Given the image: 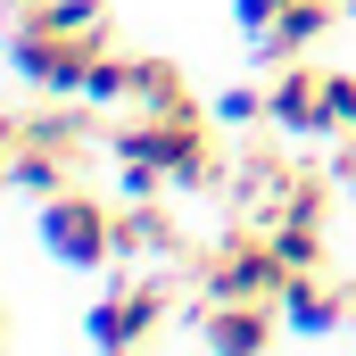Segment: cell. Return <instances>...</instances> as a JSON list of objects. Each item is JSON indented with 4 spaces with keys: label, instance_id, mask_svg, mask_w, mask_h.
Masks as SVG:
<instances>
[{
    "label": "cell",
    "instance_id": "1",
    "mask_svg": "<svg viewBox=\"0 0 356 356\" xmlns=\"http://www.w3.org/2000/svg\"><path fill=\"white\" fill-rule=\"evenodd\" d=\"M224 116H199V108H133L108 124V149L124 175H158L166 191H224L232 182V149L216 133Z\"/></svg>",
    "mask_w": 356,
    "mask_h": 356
},
{
    "label": "cell",
    "instance_id": "2",
    "mask_svg": "<svg viewBox=\"0 0 356 356\" xmlns=\"http://www.w3.org/2000/svg\"><path fill=\"white\" fill-rule=\"evenodd\" d=\"M182 282L199 298H282L290 290V257H282V241H273L257 216H241L224 241L182 249Z\"/></svg>",
    "mask_w": 356,
    "mask_h": 356
},
{
    "label": "cell",
    "instance_id": "3",
    "mask_svg": "<svg viewBox=\"0 0 356 356\" xmlns=\"http://www.w3.org/2000/svg\"><path fill=\"white\" fill-rule=\"evenodd\" d=\"M266 124L298 133V141H340L356 133V75L323 67V58H282L266 83Z\"/></svg>",
    "mask_w": 356,
    "mask_h": 356
},
{
    "label": "cell",
    "instance_id": "4",
    "mask_svg": "<svg viewBox=\"0 0 356 356\" xmlns=\"http://www.w3.org/2000/svg\"><path fill=\"white\" fill-rule=\"evenodd\" d=\"M99 50H108V33L58 25V17H42V8H8V58H17V75L33 91H75V99H83Z\"/></svg>",
    "mask_w": 356,
    "mask_h": 356
},
{
    "label": "cell",
    "instance_id": "5",
    "mask_svg": "<svg viewBox=\"0 0 356 356\" xmlns=\"http://www.w3.org/2000/svg\"><path fill=\"white\" fill-rule=\"evenodd\" d=\"M42 241H50L58 266H116V257H124V249H116V207H108L99 191H83V175L42 199Z\"/></svg>",
    "mask_w": 356,
    "mask_h": 356
},
{
    "label": "cell",
    "instance_id": "6",
    "mask_svg": "<svg viewBox=\"0 0 356 356\" xmlns=\"http://www.w3.org/2000/svg\"><path fill=\"white\" fill-rule=\"evenodd\" d=\"M273 340H290L282 298H199V307H191V348H216V356H266Z\"/></svg>",
    "mask_w": 356,
    "mask_h": 356
},
{
    "label": "cell",
    "instance_id": "7",
    "mask_svg": "<svg viewBox=\"0 0 356 356\" xmlns=\"http://www.w3.org/2000/svg\"><path fill=\"white\" fill-rule=\"evenodd\" d=\"M166 307H175V282H116L83 315V340L91 348H149L166 332Z\"/></svg>",
    "mask_w": 356,
    "mask_h": 356
},
{
    "label": "cell",
    "instance_id": "8",
    "mask_svg": "<svg viewBox=\"0 0 356 356\" xmlns=\"http://www.w3.org/2000/svg\"><path fill=\"white\" fill-rule=\"evenodd\" d=\"M348 307H356V290L332 266H298L290 290H282V323H290V340H340V332H348Z\"/></svg>",
    "mask_w": 356,
    "mask_h": 356
},
{
    "label": "cell",
    "instance_id": "9",
    "mask_svg": "<svg viewBox=\"0 0 356 356\" xmlns=\"http://www.w3.org/2000/svg\"><path fill=\"white\" fill-rule=\"evenodd\" d=\"M116 249H124V257H166V266H182L191 232L175 224L166 191H149V199H124V207H116Z\"/></svg>",
    "mask_w": 356,
    "mask_h": 356
},
{
    "label": "cell",
    "instance_id": "10",
    "mask_svg": "<svg viewBox=\"0 0 356 356\" xmlns=\"http://www.w3.org/2000/svg\"><path fill=\"white\" fill-rule=\"evenodd\" d=\"M340 17H348V0H290L266 33H257V58H266V67H282V58H307V50H315V42L340 25Z\"/></svg>",
    "mask_w": 356,
    "mask_h": 356
},
{
    "label": "cell",
    "instance_id": "11",
    "mask_svg": "<svg viewBox=\"0 0 356 356\" xmlns=\"http://www.w3.org/2000/svg\"><path fill=\"white\" fill-rule=\"evenodd\" d=\"M133 108H199V91H191V75H182L175 58H141L133 67Z\"/></svg>",
    "mask_w": 356,
    "mask_h": 356
},
{
    "label": "cell",
    "instance_id": "12",
    "mask_svg": "<svg viewBox=\"0 0 356 356\" xmlns=\"http://www.w3.org/2000/svg\"><path fill=\"white\" fill-rule=\"evenodd\" d=\"M8 182H17L25 199H50V191L75 182V166H58V158H42V149H8Z\"/></svg>",
    "mask_w": 356,
    "mask_h": 356
},
{
    "label": "cell",
    "instance_id": "13",
    "mask_svg": "<svg viewBox=\"0 0 356 356\" xmlns=\"http://www.w3.org/2000/svg\"><path fill=\"white\" fill-rule=\"evenodd\" d=\"M266 232L282 241L290 273H298V266H323V232H332V224H266Z\"/></svg>",
    "mask_w": 356,
    "mask_h": 356
},
{
    "label": "cell",
    "instance_id": "14",
    "mask_svg": "<svg viewBox=\"0 0 356 356\" xmlns=\"http://www.w3.org/2000/svg\"><path fill=\"white\" fill-rule=\"evenodd\" d=\"M216 116H224V124H266V91H224V99H216Z\"/></svg>",
    "mask_w": 356,
    "mask_h": 356
},
{
    "label": "cell",
    "instance_id": "15",
    "mask_svg": "<svg viewBox=\"0 0 356 356\" xmlns=\"http://www.w3.org/2000/svg\"><path fill=\"white\" fill-rule=\"evenodd\" d=\"M290 0H232V17H241V33H266L273 17H282Z\"/></svg>",
    "mask_w": 356,
    "mask_h": 356
},
{
    "label": "cell",
    "instance_id": "16",
    "mask_svg": "<svg viewBox=\"0 0 356 356\" xmlns=\"http://www.w3.org/2000/svg\"><path fill=\"white\" fill-rule=\"evenodd\" d=\"M348 332H356V307H348Z\"/></svg>",
    "mask_w": 356,
    "mask_h": 356
}]
</instances>
